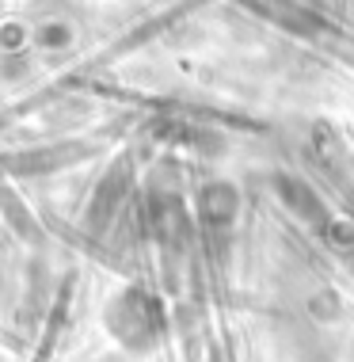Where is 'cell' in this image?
<instances>
[{"label":"cell","mask_w":354,"mask_h":362,"mask_svg":"<svg viewBox=\"0 0 354 362\" xmlns=\"http://www.w3.org/2000/svg\"><path fill=\"white\" fill-rule=\"evenodd\" d=\"M252 8L263 12L267 19H274V23H282L293 35H312L320 27V19L312 12H305L301 4H293V0H252Z\"/></svg>","instance_id":"6da1fadb"},{"label":"cell","mask_w":354,"mask_h":362,"mask_svg":"<svg viewBox=\"0 0 354 362\" xmlns=\"http://www.w3.org/2000/svg\"><path fill=\"white\" fill-rule=\"evenodd\" d=\"M278 191H282V199H286L293 210L305 214V218H324V210H320L317 194L305 187L301 180H290V175H282V180H278Z\"/></svg>","instance_id":"7a4b0ae2"},{"label":"cell","mask_w":354,"mask_h":362,"mask_svg":"<svg viewBox=\"0 0 354 362\" xmlns=\"http://www.w3.org/2000/svg\"><path fill=\"white\" fill-rule=\"evenodd\" d=\"M202 206H206V218L210 221H232L236 191L229 187V183H213V187H206V194H202Z\"/></svg>","instance_id":"3957f363"}]
</instances>
